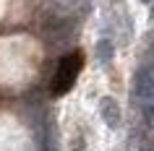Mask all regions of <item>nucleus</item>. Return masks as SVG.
Here are the masks:
<instances>
[{
    "instance_id": "1",
    "label": "nucleus",
    "mask_w": 154,
    "mask_h": 151,
    "mask_svg": "<svg viewBox=\"0 0 154 151\" xmlns=\"http://www.w3.org/2000/svg\"><path fill=\"white\" fill-rule=\"evenodd\" d=\"M81 71V55L79 52H73V55H65L60 63H57V71L52 76V94H65L68 89L73 86V81Z\"/></svg>"
},
{
    "instance_id": "7",
    "label": "nucleus",
    "mask_w": 154,
    "mask_h": 151,
    "mask_svg": "<svg viewBox=\"0 0 154 151\" xmlns=\"http://www.w3.org/2000/svg\"><path fill=\"white\" fill-rule=\"evenodd\" d=\"M144 3H149V0H144Z\"/></svg>"
},
{
    "instance_id": "3",
    "label": "nucleus",
    "mask_w": 154,
    "mask_h": 151,
    "mask_svg": "<svg viewBox=\"0 0 154 151\" xmlns=\"http://www.w3.org/2000/svg\"><path fill=\"white\" fill-rule=\"evenodd\" d=\"M99 115H102V120H105L110 128L120 125V107H118V102H115L112 96H105V99L99 102Z\"/></svg>"
},
{
    "instance_id": "5",
    "label": "nucleus",
    "mask_w": 154,
    "mask_h": 151,
    "mask_svg": "<svg viewBox=\"0 0 154 151\" xmlns=\"http://www.w3.org/2000/svg\"><path fill=\"white\" fill-rule=\"evenodd\" d=\"M146 65H149V68L154 71V47H152V52H149V63H146Z\"/></svg>"
},
{
    "instance_id": "4",
    "label": "nucleus",
    "mask_w": 154,
    "mask_h": 151,
    "mask_svg": "<svg viewBox=\"0 0 154 151\" xmlns=\"http://www.w3.org/2000/svg\"><path fill=\"white\" fill-rule=\"evenodd\" d=\"M97 52H99V60H102V63H107V60L112 57V44H110L107 39H102V42L97 44Z\"/></svg>"
},
{
    "instance_id": "6",
    "label": "nucleus",
    "mask_w": 154,
    "mask_h": 151,
    "mask_svg": "<svg viewBox=\"0 0 154 151\" xmlns=\"http://www.w3.org/2000/svg\"><path fill=\"white\" fill-rule=\"evenodd\" d=\"M146 151H154V149H146Z\"/></svg>"
},
{
    "instance_id": "2",
    "label": "nucleus",
    "mask_w": 154,
    "mask_h": 151,
    "mask_svg": "<svg viewBox=\"0 0 154 151\" xmlns=\"http://www.w3.org/2000/svg\"><path fill=\"white\" fill-rule=\"evenodd\" d=\"M133 91L146 107H154V71L149 65H144L141 71L136 73V78H133Z\"/></svg>"
}]
</instances>
